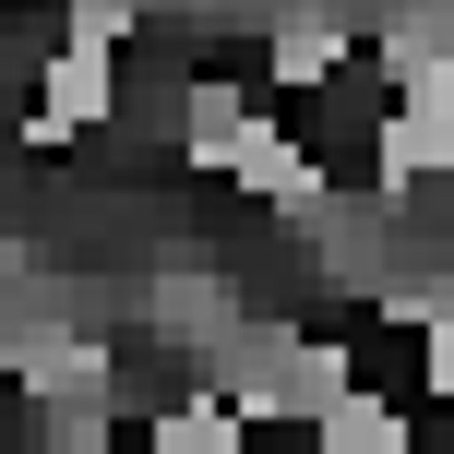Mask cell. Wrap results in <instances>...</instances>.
Instances as JSON below:
<instances>
[{
    "instance_id": "ba28073f",
    "label": "cell",
    "mask_w": 454,
    "mask_h": 454,
    "mask_svg": "<svg viewBox=\"0 0 454 454\" xmlns=\"http://www.w3.org/2000/svg\"><path fill=\"white\" fill-rule=\"evenodd\" d=\"M12 431H24V395H12V383H0V454H12Z\"/></svg>"
},
{
    "instance_id": "9c48e42d",
    "label": "cell",
    "mask_w": 454,
    "mask_h": 454,
    "mask_svg": "<svg viewBox=\"0 0 454 454\" xmlns=\"http://www.w3.org/2000/svg\"><path fill=\"white\" fill-rule=\"evenodd\" d=\"M144 12H156V0H144Z\"/></svg>"
},
{
    "instance_id": "7a4b0ae2",
    "label": "cell",
    "mask_w": 454,
    "mask_h": 454,
    "mask_svg": "<svg viewBox=\"0 0 454 454\" xmlns=\"http://www.w3.org/2000/svg\"><path fill=\"white\" fill-rule=\"evenodd\" d=\"M347 36H359V0H263V84L323 96L347 72Z\"/></svg>"
},
{
    "instance_id": "8992f818",
    "label": "cell",
    "mask_w": 454,
    "mask_h": 454,
    "mask_svg": "<svg viewBox=\"0 0 454 454\" xmlns=\"http://www.w3.org/2000/svg\"><path fill=\"white\" fill-rule=\"evenodd\" d=\"M144 454H251V431H239V407H227V395L192 383L168 419H144Z\"/></svg>"
},
{
    "instance_id": "5b68a950",
    "label": "cell",
    "mask_w": 454,
    "mask_h": 454,
    "mask_svg": "<svg viewBox=\"0 0 454 454\" xmlns=\"http://www.w3.org/2000/svg\"><path fill=\"white\" fill-rule=\"evenodd\" d=\"M311 454H419V419L395 407V395H359V383H347L335 407L311 419Z\"/></svg>"
},
{
    "instance_id": "277c9868",
    "label": "cell",
    "mask_w": 454,
    "mask_h": 454,
    "mask_svg": "<svg viewBox=\"0 0 454 454\" xmlns=\"http://www.w3.org/2000/svg\"><path fill=\"white\" fill-rule=\"evenodd\" d=\"M347 383H359V371H347V335H287L275 347V419H299V431H311Z\"/></svg>"
},
{
    "instance_id": "6da1fadb",
    "label": "cell",
    "mask_w": 454,
    "mask_h": 454,
    "mask_svg": "<svg viewBox=\"0 0 454 454\" xmlns=\"http://www.w3.org/2000/svg\"><path fill=\"white\" fill-rule=\"evenodd\" d=\"M215 180H239L251 204H263V215H287V227H311L323 204H335V168H323V156H311V144H299V132H275L263 108L239 120V144H227V156H215Z\"/></svg>"
},
{
    "instance_id": "3957f363",
    "label": "cell",
    "mask_w": 454,
    "mask_h": 454,
    "mask_svg": "<svg viewBox=\"0 0 454 454\" xmlns=\"http://www.w3.org/2000/svg\"><path fill=\"white\" fill-rule=\"evenodd\" d=\"M371 311H383V323H419V383L454 407V275H395Z\"/></svg>"
},
{
    "instance_id": "52a82bcc",
    "label": "cell",
    "mask_w": 454,
    "mask_h": 454,
    "mask_svg": "<svg viewBox=\"0 0 454 454\" xmlns=\"http://www.w3.org/2000/svg\"><path fill=\"white\" fill-rule=\"evenodd\" d=\"M239 120H251V84H227V72H204V84L180 96V156H192V168H215L227 144H239Z\"/></svg>"
}]
</instances>
